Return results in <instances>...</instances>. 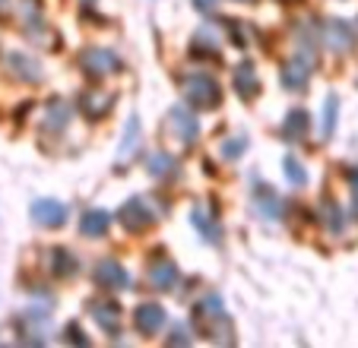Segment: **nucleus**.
Returning <instances> with one entry per match:
<instances>
[{"instance_id":"6e6552de","label":"nucleus","mask_w":358,"mask_h":348,"mask_svg":"<svg viewBox=\"0 0 358 348\" xmlns=\"http://www.w3.org/2000/svg\"><path fill=\"white\" fill-rule=\"evenodd\" d=\"M32 219L45 228H61L64 219H67V209H64V203H57V200H35Z\"/></svg>"},{"instance_id":"0eeeda50","label":"nucleus","mask_w":358,"mask_h":348,"mask_svg":"<svg viewBox=\"0 0 358 348\" xmlns=\"http://www.w3.org/2000/svg\"><path fill=\"white\" fill-rule=\"evenodd\" d=\"M178 266L171 260H165V256H159V260H152L149 263V285L152 288H159V291H169V288H175L178 285Z\"/></svg>"},{"instance_id":"a211bd4d","label":"nucleus","mask_w":358,"mask_h":348,"mask_svg":"<svg viewBox=\"0 0 358 348\" xmlns=\"http://www.w3.org/2000/svg\"><path fill=\"white\" fill-rule=\"evenodd\" d=\"M51 266H55V273L61 275V279H67V275H73L76 269H80V263H76V256L70 254L67 247H55L51 250Z\"/></svg>"},{"instance_id":"f3484780","label":"nucleus","mask_w":358,"mask_h":348,"mask_svg":"<svg viewBox=\"0 0 358 348\" xmlns=\"http://www.w3.org/2000/svg\"><path fill=\"white\" fill-rule=\"evenodd\" d=\"M7 64H10V70H13V76H16V80H26V82H38V80H41V73H38V64H35V61H29L26 54H10V57H7Z\"/></svg>"},{"instance_id":"2eb2a0df","label":"nucleus","mask_w":358,"mask_h":348,"mask_svg":"<svg viewBox=\"0 0 358 348\" xmlns=\"http://www.w3.org/2000/svg\"><path fill=\"white\" fill-rule=\"evenodd\" d=\"M108 225H111V215L105 212V209H89V212L83 215V222H80V231L86 238H99V235L108 231Z\"/></svg>"},{"instance_id":"ddd939ff","label":"nucleus","mask_w":358,"mask_h":348,"mask_svg":"<svg viewBox=\"0 0 358 348\" xmlns=\"http://www.w3.org/2000/svg\"><path fill=\"white\" fill-rule=\"evenodd\" d=\"M308 80H311V61H304V57H295V61L285 64L282 82H285L289 89H304V86H308Z\"/></svg>"},{"instance_id":"4468645a","label":"nucleus","mask_w":358,"mask_h":348,"mask_svg":"<svg viewBox=\"0 0 358 348\" xmlns=\"http://www.w3.org/2000/svg\"><path fill=\"white\" fill-rule=\"evenodd\" d=\"M89 310H92V317L99 320V326H105L108 333L121 329V307H117L115 301H95Z\"/></svg>"},{"instance_id":"6ab92c4d","label":"nucleus","mask_w":358,"mask_h":348,"mask_svg":"<svg viewBox=\"0 0 358 348\" xmlns=\"http://www.w3.org/2000/svg\"><path fill=\"white\" fill-rule=\"evenodd\" d=\"M304 133H308V114L292 111L289 117H285V124H282V136L285 140H301Z\"/></svg>"},{"instance_id":"c85d7f7f","label":"nucleus","mask_w":358,"mask_h":348,"mask_svg":"<svg viewBox=\"0 0 358 348\" xmlns=\"http://www.w3.org/2000/svg\"><path fill=\"white\" fill-rule=\"evenodd\" d=\"M352 194H355L352 200H355V215H358V168L352 171Z\"/></svg>"},{"instance_id":"20e7f679","label":"nucleus","mask_w":358,"mask_h":348,"mask_svg":"<svg viewBox=\"0 0 358 348\" xmlns=\"http://www.w3.org/2000/svg\"><path fill=\"white\" fill-rule=\"evenodd\" d=\"M117 219H121V225L127 228V231H146V228L156 222V215H152V209H149L140 196H130V200L121 206Z\"/></svg>"},{"instance_id":"7c9ffc66","label":"nucleus","mask_w":358,"mask_h":348,"mask_svg":"<svg viewBox=\"0 0 358 348\" xmlns=\"http://www.w3.org/2000/svg\"><path fill=\"white\" fill-rule=\"evenodd\" d=\"M0 7H3V0H0Z\"/></svg>"},{"instance_id":"a878e982","label":"nucleus","mask_w":358,"mask_h":348,"mask_svg":"<svg viewBox=\"0 0 358 348\" xmlns=\"http://www.w3.org/2000/svg\"><path fill=\"white\" fill-rule=\"evenodd\" d=\"M241 152H244V136H235V140H225V146H222V155H225V159H238Z\"/></svg>"},{"instance_id":"cd10ccee","label":"nucleus","mask_w":358,"mask_h":348,"mask_svg":"<svg viewBox=\"0 0 358 348\" xmlns=\"http://www.w3.org/2000/svg\"><path fill=\"white\" fill-rule=\"evenodd\" d=\"M67 339H70V342H89L86 335H83V333H80V329H76V326H70V329H67Z\"/></svg>"},{"instance_id":"aec40b11","label":"nucleus","mask_w":358,"mask_h":348,"mask_svg":"<svg viewBox=\"0 0 358 348\" xmlns=\"http://www.w3.org/2000/svg\"><path fill=\"white\" fill-rule=\"evenodd\" d=\"M70 121V108L64 105V101H51V108H48V117H45V130H64Z\"/></svg>"},{"instance_id":"f03ea898","label":"nucleus","mask_w":358,"mask_h":348,"mask_svg":"<svg viewBox=\"0 0 358 348\" xmlns=\"http://www.w3.org/2000/svg\"><path fill=\"white\" fill-rule=\"evenodd\" d=\"M181 92L194 108L213 111L222 105V86L213 80L210 73H184L181 76Z\"/></svg>"},{"instance_id":"412c9836","label":"nucleus","mask_w":358,"mask_h":348,"mask_svg":"<svg viewBox=\"0 0 358 348\" xmlns=\"http://www.w3.org/2000/svg\"><path fill=\"white\" fill-rule=\"evenodd\" d=\"M320 219H324V228L330 231V235H343V215H339V206L333 200L324 203V209H320Z\"/></svg>"},{"instance_id":"f257e3e1","label":"nucleus","mask_w":358,"mask_h":348,"mask_svg":"<svg viewBox=\"0 0 358 348\" xmlns=\"http://www.w3.org/2000/svg\"><path fill=\"white\" fill-rule=\"evenodd\" d=\"M194 320L196 329H200L206 339L213 342H229L231 339V326H229V317L222 310V301L216 295H206L194 310Z\"/></svg>"},{"instance_id":"bb28decb","label":"nucleus","mask_w":358,"mask_h":348,"mask_svg":"<svg viewBox=\"0 0 358 348\" xmlns=\"http://www.w3.org/2000/svg\"><path fill=\"white\" fill-rule=\"evenodd\" d=\"M178 342H181V345H187V342H190V335L184 333V329H178V333H171V345H178Z\"/></svg>"},{"instance_id":"9b49d317","label":"nucleus","mask_w":358,"mask_h":348,"mask_svg":"<svg viewBox=\"0 0 358 348\" xmlns=\"http://www.w3.org/2000/svg\"><path fill=\"white\" fill-rule=\"evenodd\" d=\"M231 86H235V92L241 95L244 101H250L254 95H257L260 82H257V73H254V64H238L235 67V76H231Z\"/></svg>"},{"instance_id":"5701e85b","label":"nucleus","mask_w":358,"mask_h":348,"mask_svg":"<svg viewBox=\"0 0 358 348\" xmlns=\"http://www.w3.org/2000/svg\"><path fill=\"white\" fill-rule=\"evenodd\" d=\"M175 171V159L165 152H156L149 155V174H156V177H169V174Z\"/></svg>"},{"instance_id":"9d476101","label":"nucleus","mask_w":358,"mask_h":348,"mask_svg":"<svg viewBox=\"0 0 358 348\" xmlns=\"http://www.w3.org/2000/svg\"><path fill=\"white\" fill-rule=\"evenodd\" d=\"M95 282L105 288H127L130 285V275L127 269L121 266V263L115 260H101L99 266H95Z\"/></svg>"},{"instance_id":"423d86ee","label":"nucleus","mask_w":358,"mask_h":348,"mask_svg":"<svg viewBox=\"0 0 358 348\" xmlns=\"http://www.w3.org/2000/svg\"><path fill=\"white\" fill-rule=\"evenodd\" d=\"M134 323H136V329H140V335H156L159 329L165 326L162 304H152V301L140 304V307H136V314H134Z\"/></svg>"},{"instance_id":"c756f323","label":"nucleus","mask_w":358,"mask_h":348,"mask_svg":"<svg viewBox=\"0 0 358 348\" xmlns=\"http://www.w3.org/2000/svg\"><path fill=\"white\" fill-rule=\"evenodd\" d=\"M355 32H358V20H355Z\"/></svg>"},{"instance_id":"f8f14e48","label":"nucleus","mask_w":358,"mask_h":348,"mask_svg":"<svg viewBox=\"0 0 358 348\" xmlns=\"http://www.w3.org/2000/svg\"><path fill=\"white\" fill-rule=\"evenodd\" d=\"M115 108V95L108 92H83L80 95V111L86 117H101V114H108Z\"/></svg>"},{"instance_id":"7ed1b4c3","label":"nucleus","mask_w":358,"mask_h":348,"mask_svg":"<svg viewBox=\"0 0 358 348\" xmlns=\"http://www.w3.org/2000/svg\"><path fill=\"white\" fill-rule=\"evenodd\" d=\"M80 67L86 70L89 76L99 80V76L117 73V70H121V61H117L108 48H86V51H80Z\"/></svg>"},{"instance_id":"b1692460","label":"nucleus","mask_w":358,"mask_h":348,"mask_svg":"<svg viewBox=\"0 0 358 348\" xmlns=\"http://www.w3.org/2000/svg\"><path fill=\"white\" fill-rule=\"evenodd\" d=\"M336 111H339V99L330 95L327 105H324V136H330L333 130H336Z\"/></svg>"},{"instance_id":"1a4fd4ad","label":"nucleus","mask_w":358,"mask_h":348,"mask_svg":"<svg viewBox=\"0 0 358 348\" xmlns=\"http://www.w3.org/2000/svg\"><path fill=\"white\" fill-rule=\"evenodd\" d=\"M324 41L336 54H345L352 48V41H355V32H352V29L345 26L343 20H327L324 22Z\"/></svg>"},{"instance_id":"dca6fc26","label":"nucleus","mask_w":358,"mask_h":348,"mask_svg":"<svg viewBox=\"0 0 358 348\" xmlns=\"http://www.w3.org/2000/svg\"><path fill=\"white\" fill-rule=\"evenodd\" d=\"M194 228H196V231H200V235L206 238L210 244H219V241H222V228H219V222L213 219L206 209H200V206L194 209Z\"/></svg>"},{"instance_id":"39448f33","label":"nucleus","mask_w":358,"mask_h":348,"mask_svg":"<svg viewBox=\"0 0 358 348\" xmlns=\"http://www.w3.org/2000/svg\"><path fill=\"white\" fill-rule=\"evenodd\" d=\"M169 130L178 140V146H190L196 140V117L187 111V108H171L169 111Z\"/></svg>"},{"instance_id":"393cba45","label":"nucleus","mask_w":358,"mask_h":348,"mask_svg":"<svg viewBox=\"0 0 358 348\" xmlns=\"http://www.w3.org/2000/svg\"><path fill=\"white\" fill-rule=\"evenodd\" d=\"M285 177H289V181L295 184V187H301V184L308 181V174L301 171V165H298L295 155H289V159H285Z\"/></svg>"},{"instance_id":"4be33fe9","label":"nucleus","mask_w":358,"mask_h":348,"mask_svg":"<svg viewBox=\"0 0 358 348\" xmlns=\"http://www.w3.org/2000/svg\"><path fill=\"white\" fill-rule=\"evenodd\" d=\"M136 143H140V124H136V117H130L127 130H124V146H121V161L130 159V155L136 152Z\"/></svg>"}]
</instances>
